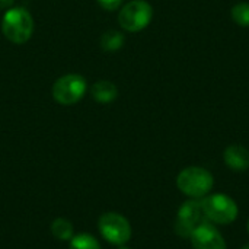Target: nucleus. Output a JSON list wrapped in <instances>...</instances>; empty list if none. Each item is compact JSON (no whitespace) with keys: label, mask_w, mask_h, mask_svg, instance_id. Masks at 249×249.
<instances>
[{"label":"nucleus","mask_w":249,"mask_h":249,"mask_svg":"<svg viewBox=\"0 0 249 249\" xmlns=\"http://www.w3.org/2000/svg\"><path fill=\"white\" fill-rule=\"evenodd\" d=\"M213 175L200 166H188L177 177V187L185 196L197 200L206 197L213 188Z\"/></svg>","instance_id":"1"},{"label":"nucleus","mask_w":249,"mask_h":249,"mask_svg":"<svg viewBox=\"0 0 249 249\" xmlns=\"http://www.w3.org/2000/svg\"><path fill=\"white\" fill-rule=\"evenodd\" d=\"M1 31L13 44H23L34 32V19L26 9L10 7L1 19Z\"/></svg>","instance_id":"2"},{"label":"nucleus","mask_w":249,"mask_h":249,"mask_svg":"<svg viewBox=\"0 0 249 249\" xmlns=\"http://www.w3.org/2000/svg\"><path fill=\"white\" fill-rule=\"evenodd\" d=\"M201 209L206 220L216 225H229L238 217L236 203L225 194L206 196L201 201Z\"/></svg>","instance_id":"3"},{"label":"nucleus","mask_w":249,"mask_h":249,"mask_svg":"<svg viewBox=\"0 0 249 249\" xmlns=\"http://www.w3.org/2000/svg\"><path fill=\"white\" fill-rule=\"evenodd\" d=\"M153 18L152 6L144 0H133L127 3L118 13V22L123 29L128 32H139L144 29Z\"/></svg>","instance_id":"4"},{"label":"nucleus","mask_w":249,"mask_h":249,"mask_svg":"<svg viewBox=\"0 0 249 249\" xmlns=\"http://www.w3.org/2000/svg\"><path fill=\"white\" fill-rule=\"evenodd\" d=\"M86 79L80 74H66L53 85V96L61 105L77 104L86 93Z\"/></svg>","instance_id":"5"},{"label":"nucleus","mask_w":249,"mask_h":249,"mask_svg":"<svg viewBox=\"0 0 249 249\" xmlns=\"http://www.w3.org/2000/svg\"><path fill=\"white\" fill-rule=\"evenodd\" d=\"M101 235L112 245L123 247L131 238V226L128 220L118 213H105L99 219Z\"/></svg>","instance_id":"6"},{"label":"nucleus","mask_w":249,"mask_h":249,"mask_svg":"<svg viewBox=\"0 0 249 249\" xmlns=\"http://www.w3.org/2000/svg\"><path fill=\"white\" fill-rule=\"evenodd\" d=\"M204 222H206V217L201 209V203L191 198L185 201L178 210L177 222H175V232L178 236L184 239H190L193 232Z\"/></svg>","instance_id":"7"},{"label":"nucleus","mask_w":249,"mask_h":249,"mask_svg":"<svg viewBox=\"0 0 249 249\" xmlns=\"http://www.w3.org/2000/svg\"><path fill=\"white\" fill-rule=\"evenodd\" d=\"M194 249H226V242L222 233L212 223H201L191 235Z\"/></svg>","instance_id":"8"},{"label":"nucleus","mask_w":249,"mask_h":249,"mask_svg":"<svg viewBox=\"0 0 249 249\" xmlns=\"http://www.w3.org/2000/svg\"><path fill=\"white\" fill-rule=\"evenodd\" d=\"M223 159L226 166L235 172H244L249 168V150L244 146L232 144L225 149Z\"/></svg>","instance_id":"9"},{"label":"nucleus","mask_w":249,"mask_h":249,"mask_svg":"<svg viewBox=\"0 0 249 249\" xmlns=\"http://www.w3.org/2000/svg\"><path fill=\"white\" fill-rule=\"evenodd\" d=\"M118 96L117 86L109 80H99L92 88V98L101 104H109Z\"/></svg>","instance_id":"10"},{"label":"nucleus","mask_w":249,"mask_h":249,"mask_svg":"<svg viewBox=\"0 0 249 249\" xmlns=\"http://www.w3.org/2000/svg\"><path fill=\"white\" fill-rule=\"evenodd\" d=\"M124 45V35L118 31L109 29L101 36V47L104 51H117Z\"/></svg>","instance_id":"11"},{"label":"nucleus","mask_w":249,"mask_h":249,"mask_svg":"<svg viewBox=\"0 0 249 249\" xmlns=\"http://www.w3.org/2000/svg\"><path fill=\"white\" fill-rule=\"evenodd\" d=\"M51 232H53L54 238H57L60 241H70L73 238V225L69 220L58 217L53 222Z\"/></svg>","instance_id":"12"},{"label":"nucleus","mask_w":249,"mask_h":249,"mask_svg":"<svg viewBox=\"0 0 249 249\" xmlns=\"http://www.w3.org/2000/svg\"><path fill=\"white\" fill-rule=\"evenodd\" d=\"M69 249H101V245L92 235L80 233L70 239Z\"/></svg>","instance_id":"13"},{"label":"nucleus","mask_w":249,"mask_h":249,"mask_svg":"<svg viewBox=\"0 0 249 249\" xmlns=\"http://www.w3.org/2000/svg\"><path fill=\"white\" fill-rule=\"evenodd\" d=\"M232 19L239 26H249V3H238L232 7Z\"/></svg>","instance_id":"14"},{"label":"nucleus","mask_w":249,"mask_h":249,"mask_svg":"<svg viewBox=\"0 0 249 249\" xmlns=\"http://www.w3.org/2000/svg\"><path fill=\"white\" fill-rule=\"evenodd\" d=\"M98 3L101 4V7L102 9H105V10H115V9H118L120 6H121V3H123V0H98Z\"/></svg>","instance_id":"15"},{"label":"nucleus","mask_w":249,"mask_h":249,"mask_svg":"<svg viewBox=\"0 0 249 249\" xmlns=\"http://www.w3.org/2000/svg\"><path fill=\"white\" fill-rule=\"evenodd\" d=\"M15 0H0V9H10Z\"/></svg>","instance_id":"16"},{"label":"nucleus","mask_w":249,"mask_h":249,"mask_svg":"<svg viewBox=\"0 0 249 249\" xmlns=\"http://www.w3.org/2000/svg\"><path fill=\"white\" fill-rule=\"evenodd\" d=\"M242 249H249V244H248V245H245V247H244Z\"/></svg>","instance_id":"17"},{"label":"nucleus","mask_w":249,"mask_h":249,"mask_svg":"<svg viewBox=\"0 0 249 249\" xmlns=\"http://www.w3.org/2000/svg\"><path fill=\"white\" fill-rule=\"evenodd\" d=\"M247 228H248V233H249V219H248V225H247Z\"/></svg>","instance_id":"18"},{"label":"nucleus","mask_w":249,"mask_h":249,"mask_svg":"<svg viewBox=\"0 0 249 249\" xmlns=\"http://www.w3.org/2000/svg\"><path fill=\"white\" fill-rule=\"evenodd\" d=\"M120 249H128V248H120Z\"/></svg>","instance_id":"19"}]
</instances>
